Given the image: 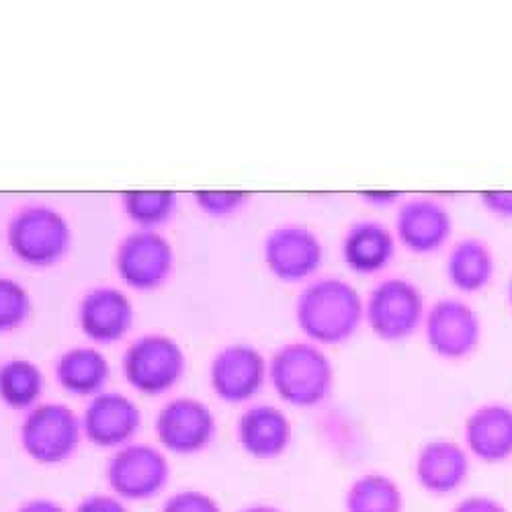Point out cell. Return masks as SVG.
I'll return each instance as SVG.
<instances>
[{
	"label": "cell",
	"instance_id": "cell-1",
	"mask_svg": "<svg viewBox=\"0 0 512 512\" xmlns=\"http://www.w3.org/2000/svg\"><path fill=\"white\" fill-rule=\"evenodd\" d=\"M295 316L314 345H343L365 320V302L353 283L320 277L297 297Z\"/></svg>",
	"mask_w": 512,
	"mask_h": 512
},
{
	"label": "cell",
	"instance_id": "cell-2",
	"mask_svg": "<svg viewBox=\"0 0 512 512\" xmlns=\"http://www.w3.org/2000/svg\"><path fill=\"white\" fill-rule=\"evenodd\" d=\"M269 377L283 402L295 408H314L332 392L334 367L318 345L289 343L273 355Z\"/></svg>",
	"mask_w": 512,
	"mask_h": 512
},
{
	"label": "cell",
	"instance_id": "cell-3",
	"mask_svg": "<svg viewBox=\"0 0 512 512\" xmlns=\"http://www.w3.org/2000/svg\"><path fill=\"white\" fill-rule=\"evenodd\" d=\"M424 295L410 279H381L365 300V322L375 336L388 343L414 334L424 322Z\"/></svg>",
	"mask_w": 512,
	"mask_h": 512
},
{
	"label": "cell",
	"instance_id": "cell-4",
	"mask_svg": "<svg viewBox=\"0 0 512 512\" xmlns=\"http://www.w3.org/2000/svg\"><path fill=\"white\" fill-rule=\"evenodd\" d=\"M424 336L429 349L447 361L472 355L482 338V320L476 310L457 297H443L424 314Z\"/></svg>",
	"mask_w": 512,
	"mask_h": 512
},
{
	"label": "cell",
	"instance_id": "cell-5",
	"mask_svg": "<svg viewBox=\"0 0 512 512\" xmlns=\"http://www.w3.org/2000/svg\"><path fill=\"white\" fill-rule=\"evenodd\" d=\"M324 259L320 238L306 226L275 228L265 240V261L281 281H304L312 277Z\"/></svg>",
	"mask_w": 512,
	"mask_h": 512
},
{
	"label": "cell",
	"instance_id": "cell-6",
	"mask_svg": "<svg viewBox=\"0 0 512 512\" xmlns=\"http://www.w3.org/2000/svg\"><path fill=\"white\" fill-rule=\"evenodd\" d=\"M269 367L265 357L250 345H230L211 363V388L224 402L242 404L265 386Z\"/></svg>",
	"mask_w": 512,
	"mask_h": 512
},
{
	"label": "cell",
	"instance_id": "cell-7",
	"mask_svg": "<svg viewBox=\"0 0 512 512\" xmlns=\"http://www.w3.org/2000/svg\"><path fill=\"white\" fill-rule=\"evenodd\" d=\"M80 439L76 416L64 406H41L23 426L25 451L39 463H60L72 455Z\"/></svg>",
	"mask_w": 512,
	"mask_h": 512
},
{
	"label": "cell",
	"instance_id": "cell-8",
	"mask_svg": "<svg viewBox=\"0 0 512 512\" xmlns=\"http://www.w3.org/2000/svg\"><path fill=\"white\" fill-rule=\"evenodd\" d=\"M472 469V457L465 447L451 439L426 441L414 459V478L431 496H451L459 492Z\"/></svg>",
	"mask_w": 512,
	"mask_h": 512
},
{
	"label": "cell",
	"instance_id": "cell-9",
	"mask_svg": "<svg viewBox=\"0 0 512 512\" xmlns=\"http://www.w3.org/2000/svg\"><path fill=\"white\" fill-rule=\"evenodd\" d=\"M185 359L181 349L166 338H144L125 355V375L144 394H160L181 379Z\"/></svg>",
	"mask_w": 512,
	"mask_h": 512
},
{
	"label": "cell",
	"instance_id": "cell-10",
	"mask_svg": "<svg viewBox=\"0 0 512 512\" xmlns=\"http://www.w3.org/2000/svg\"><path fill=\"white\" fill-rule=\"evenodd\" d=\"M453 232L449 209L431 197H414L396 213V238L416 254H431L447 244Z\"/></svg>",
	"mask_w": 512,
	"mask_h": 512
},
{
	"label": "cell",
	"instance_id": "cell-11",
	"mask_svg": "<svg viewBox=\"0 0 512 512\" xmlns=\"http://www.w3.org/2000/svg\"><path fill=\"white\" fill-rule=\"evenodd\" d=\"M156 429L166 449L191 455L211 443L216 435V418L203 402L181 398L160 412Z\"/></svg>",
	"mask_w": 512,
	"mask_h": 512
},
{
	"label": "cell",
	"instance_id": "cell-12",
	"mask_svg": "<svg viewBox=\"0 0 512 512\" xmlns=\"http://www.w3.org/2000/svg\"><path fill=\"white\" fill-rule=\"evenodd\" d=\"M166 480V459L152 447H127L119 451L109 463V484L123 498H152L164 488Z\"/></svg>",
	"mask_w": 512,
	"mask_h": 512
},
{
	"label": "cell",
	"instance_id": "cell-13",
	"mask_svg": "<svg viewBox=\"0 0 512 512\" xmlns=\"http://www.w3.org/2000/svg\"><path fill=\"white\" fill-rule=\"evenodd\" d=\"M463 447L469 457L486 465L512 457V408L506 404H482L469 412L463 424Z\"/></svg>",
	"mask_w": 512,
	"mask_h": 512
},
{
	"label": "cell",
	"instance_id": "cell-14",
	"mask_svg": "<svg viewBox=\"0 0 512 512\" xmlns=\"http://www.w3.org/2000/svg\"><path fill=\"white\" fill-rule=\"evenodd\" d=\"M291 437L293 431L287 414L269 404L244 410L238 420V441L254 459L269 461L281 457L287 451Z\"/></svg>",
	"mask_w": 512,
	"mask_h": 512
},
{
	"label": "cell",
	"instance_id": "cell-15",
	"mask_svg": "<svg viewBox=\"0 0 512 512\" xmlns=\"http://www.w3.org/2000/svg\"><path fill=\"white\" fill-rule=\"evenodd\" d=\"M343 261L359 275H373L386 269L396 254V234L379 222L353 224L343 238Z\"/></svg>",
	"mask_w": 512,
	"mask_h": 512
},
{
	"label": "cell",
	"instance_id": "cell-16",
	"mask_svg": "<svg viewBox=\"0 0 512 512\" xmlns=\"http://www.w3.org/2000/svg\"><path fill=\"white\" fill-rule=\"evenodd\" d=\"M140 424V412L121 394L99 396L84 416V431L101 447H115L132 439Z\"/></svg>",
	"mask_w": 512,
	"mask_h": 512
},
{
	"label": "cell",
	"instance_id": "cell-17",
	"mask_svg": "<svg viewBox=\"0 0 512 512\" xmlns=\"http://www.w3.org/2000/svg\"><path fill=\"white\" fill-rule=\"evenodd\" d=\"M447 279L461 293H478L486 289L494 277L496 261L486 242L463 238L453 244L447 256Z\"/></svg>",
	"mask_w": 512,
	"mask_h": 512
},
{
	"label": "cell",
	"instance_id": "cell-18",
	"mask_svg": "<svg viewBox=\"0 0 512 512\" xmlns=\"http://www.w3.org/2000/svg\"><path fill=\"white\" fill-rule=\"evenodd\" d=\"M119 263L127 281L152 285L162 279L160 275H164L170 265V252L164 240L150 234H138L125 242Z\"/></svg>",
	"mask_w": 512,
	"mask_h": 512
},
{
	"label": "cell",
	"instance_id": "cell-19",
	"mask_svg": "<svg viewBox=\"0 0 512 512\" xmlns=\"http://www.w3.org/2000/svg\"><path fill=\"white\" fill-rule=\"evenodd\" d=\"M345 512H404V492L396 480L386 474H363L345 494Z\"/></svg>",
	"mask_w": 512,
	"mask_h": 512
},
{
	"label": "cell",
	"instance_id": "cell-20",
	"mask_svg": "<svg viewBox=\"0 0 512 512\" xmlns=\"http://www.w3.org/2000/svg\"><path fill=\"white\" fill-rule=\"evenodd\" d=\"M127 320H132V310L119 291H97L84 304V328L93 338H117Z\"/></svg>",
	"mask_w": 512,
	"mask_h": 512
},
{
	"label": "cell",
	"instance_id": "cell-21",
	"mask_svg": "<svg viewBox=\"0 0 512 512\" xmlns=\"http://www.w3.org/2000/svg\"><path fill=\"white\" fill-rule=\"evenodd\" d=\"M107 363L95 351H72L58 367L60 383L72 394H95L107 379Z\"/></svg>",
	"mask_w": 512,
	"mask_h": 512
},
{
	"label": "cell",
	"instance_id": "cell-22",
	"mask_svg": "<svg viewBox=\"0 0 512 512\" xmlns=\"http://www.w3.org/2000/svg\"><path fill=\"white\" fill-rule=\"evenodd\" d=\"M41 373L27 361H11L0 369V396L13 408L31 406L41 394Z\"/></svg>",
	"mask_w": 512,
	"mask_h": 512
},
{
	"label": "cell",
	"instance_id": "cell-23",
	"mask_svg": "<svg viewBox=\"0 0 512 512\" xmlns=\"http://www.w3.org/2000/svg\"><path fill=\"white\" fill-rule=\"evenodd\" d=\"M162 512H222V508L209 494L187 490L170 496Z\"/></svg>",
	"mask_w": 512,
	"mask_h": 512
},
{
	"label": "cell",
	"instance_id": "cell-24",
	"mask_svg": "<svg viewBox=\"0 0 512 512\" xmlns=\"http://www.w3.org/2000/svg\"><path fill=\"white\" fill-rule=\"evenodd\" d=\"M246 201L244 193L234 191H211V193H199V203L205 211L213 213V216H224V213H232Z\"/></svg>",
	"mask_w": 512,
	"mask_h": 512
},
{
	"label": "cell",
	"instance_id": "cell-25",
	"mask_svg": "<svg viewBox=\"0 0 512 512\" xmlns=\"http://www.w3.org/2000/svg\"><path fill=\"white\" fill-rule=\"evenodd\" d=\"M0 308H5V312L17 324L23 318V314L27 312L25 291L11 281H0Z\"/></svg>",
	"mask_w": 512,
	"mask_h": 512
},
{
	"label": "cell",
	"instance_id": "cell-26",
	"mask_svg": "<svg viewBox=\"0 0 512 512\" xmlns=\"http://www.w3.org/2000/svg\"><path fill=\"white\" fill-rule=\"evenodd\" d=\"M451 512H510L500 500L488 494H472L461 498Z\"/></svg>",
	"mask_w": 512,
	"mask_h": 512
},
{
	"label": "cell",
	"instance_id": "cell-27",
	"mask_svg": "<svg viewBox=\"0 0 512 512\" xmlns=\"http://www.w3.org/2000/svg\"><path fill=\"white\" fill-rule=\"evenodd\" d=\"M482 205L500 218H512V191L496 189V191H484L480 195Z\"/></svg>",
	"mask_w": 512,
	"mask_h": 512
},
{
	"label": "cell",
	"instance_id": "cell-28",
	"mask_svg": "<svg viewBox=\"0 0 512 512\" xmlns=\"http://www.w3.org/2000/svg\"><path fill=\"white\" fill-rule=\"evenodd\" d=\"M76 512H127V508L111 496L97 494V496H89L87 500H84L76 508Z\"/></svg>",
	"mask_w": 512,
	"mask_h": 512
},
{
	"label": "cell",
	"instance_id": "cell-29",
	"mask_svg": "<svg viewBox=\"0 0 512 512\" xmlns=\"http://www.w3.org/2000/svg\"><path fill=\"white\" fill-rule=\"evenodd\" d=\"M361 197L371 205H390L400 199V193L396 191H365Z\"/></svg>",
	"mask_w": 512,
	"mask_h": 512
},
{
	"label": "cell",
	"instance_id": "cell-30",
	"mask_svg": "<svg viewBox=\"0 0 512 512\" xmlns=\"http://www.w3.org/2000/svg\"><path fill=\"white\" fill-rule=\"evenodd\" d=\"M19 512H64V508L52 500H31Z\"/></svg>",
	"mask_w": 512,
	"mask_h": 512
},
{
	"label": "cell",
	"instance_id": "cell-31",
	"mask_svg": "<svg viewBox=\"0 0 512 512\" xmlns=\"http://www.w3.org/2000/svg\"><path fill=\"white\" fill-rule=\"evenodd\" d=\"M240 512H283V510L277 506H269V504H256V506H248Z\"/></svg>",
	"mask_w": 512,
	"mask_h": 512
},
{
	"label": "cell",
	"instance_id": "cell-32",
	"mask_svg": "<svg viewBox=\"0 0 512 512\" xmlns=\"http://www.w3.org/2000/svg\"><path fill=\"white\" fill-rule=\"evenodd\" d=\"M508 304H510V308H512V277H510V281H508Z\"/></svg>",
	"mask_w": 512,
	"mask_h": 512
}]
</instances>
